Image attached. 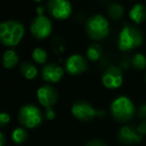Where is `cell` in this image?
I'll list each match as a JSON object with an SVG mask.
<instances>
[{
	"label": "cell",
	"instance_id": "1",
	"mask_svg": "<svg viewBox=\"0 0 146 146\" xmlns=\"http://www.w3.org/2000/svg\"><path fill=\"white\" fill-rule=\"evenodd\" d=\"M24 33V26L19 21L6 20L0 23V43L4 46L13 47L18 45Z\"/></svg>",
	"mask_w": 146,
	"mask_h": 146
},
{
	"label": "cell",
	"instance_id": "2",
	"mask_svg": "<svg viewBox=\"0 0 146 146\" xmlns=\"http://www.w3.org/2000/svg\"><path fill=\"white\" fill-rule=\"evenodd\" d=\"M143 43V34L135 26L125 24L117 38V47L120 51L128 52L141 46Z\"/></svg>",
	"mask_w": 146,
	"mask_h": 146
},
{
	"label": "cell",
	"instance_id": "3",
	"mask_svg": "<svg viewBox=\"0 0 146 146\" xmlns=\"http://www.w3.org/2000/svg\"><path fill=\"white\" fill-rule=\"evenodd\" d=\"M110 112L113 119L120 123H125L131 120L136 113L135 106L127 96H118L110 105Z\"/></svg>",
	"mask_w": 146,
	"mask_h": 146
},
{
	"label": "cell",
	"instance_id": "4",
	"mask_svg": "<svg viewBox=\"0 0 146 146\" xmlns=\"http://www.w3.org/2000/svg\"><path fill=\"white\" fill-rule=\"evenodd\" d=\"M87 35L93 40H103L109 35L110 25L108 20L101 14L92 15L88 18L85 24Z\"/></svg>",
	"mask_w": 146,
	"mask_h": 146
},
{
	"label": "cell",
	"instance_id": "5",
	"mask_svg": "<svg viewBox=\"0 0 146 146\" xmlns=\"http://www.w3.org/2000/svg\"><path fill=\"white\" fill-rule=\"evenodd\" d=\"M42 112L33 104H25L18 111V120L24 128L33 129L42 123Z\"/></svg>",
	"mask_w": 146,
	"mask_h": 146
},
{
	"label": "cell",
	"instance_id": "6",
	"mask_svg": "<svg viewBox=\"0 0 146 146\" xmlns=\"http://www.w3.org/2000/svg\"><path fill=\"white\" fill-rule=\"evenodd\" d=\"M52 23H51L50 19L44 14L42 15H37L30 24V31L33 37L36 39H45L51 34L52 32Z\"/></svg>",
	"mask_w": 146,
	"mask_h": 146
},
{
	"label": "cell",
	"instance_id": "7",
	"mask_svg": "<svg viewBox=\"0 0 146 146\" xmlns=\"http://www.w3.org/2000/svg\"><path fill=\"white\" fill-rule=\"evenodd\" d=\"M47 10L53 18L65 20L72 13V5L66 0H50L47 3Z\"/></svg>",
	"mask_w": 146,
	"mask_h": 146
},
{
	"label": "cell",
	"instance_id": "8",
	"mask_svg": "<svg viewBox=\"0 0 146 146\" xmlns=\"http://www.w3.org/2000/svg\"><path fill=\"white\" fill-rule=\"evenodd\" d=\"M71 113L76 119L82 122H87L92 120L96 115L97 111L96 109L87 101H76L71 107Z\"/></svg>",
	"mask_w": 146,
	"mask_h": 146
},
{
	"label": "cell",
	"instance_id": "9",
	"mask_svg": "<svg viewBox=\"0 0 146 146\" xmlns=\"http://www.w3.org/2000/svg\"><path fill=\"white\" fill-rule=\"evenodd\" d=\"M123 83V72L118 66H109L102 75V84L107 89H117Z\"/></svg>",
	"mask_w": 146,
	"mask_h": 146
},
{
	"label": "cell",
	"instance_id": "10",
	"mask_svg": "<svg viewBox=\"0 0 146 146\" xmlns=\"http://www.w3.org/2000/svg\"><path fill=\"white\" fill-rule=\"evenodd\" d=\"M37 100L45 108L52 107L58 100V92L52 85H43L36 92Z\"/></svg>",
	"mask_w": 146,
	"mask_h": 146
},
{
	"label": "cell",
	"instance_id": "11",
	"mask_svg": "<svg viewBox=\"0 0 146 146\" xmlns=\"http://www.w3.org/2000/svg\"><path fill=\"white\" fill-rule=\"evenodd\" d=\"M87 61L82 55L72 54L65 62V70L71 75H79L87 70Z\"/></svg>",
	"mask_w": 146,
	"mask_h": 146
},
{
	"label": "cell",
	"instance_id": "12",
	"mask_svg": "<svg viewBox=\"0 0 146 146\" xmlns=\"http://www.w3.org/2000/svg\"><path fill=\"white\" fill-rule=\"evenodd\" d=\"M64 76V70L56 63H47L41 69V77L48 83H57Z\"/></svg>",
	"mask_w": 146,
	"mask_h": 146
},
{
	"label": "cell",
	"instance_id": "13",
	"mask_svg": "<svg viewBox=\"0 0 146 146\" xmlns=\"http://www.w3.org/2000/svg\"><path fill=\"white\" fill-rule=\"evenodd\" d=\"M142 138L143 137L138 133L137 129L132 125L122 126L118 132V139L124 145L139 144L142 141Z\"/></svg>",
	"mask_w": 146,
	"mask_h": 146
},
{
	"label": "cell",
	"instance_id": "14",
	"mask_svg": "<svg viewBox=\"0 0 146 146\" xmlns=\"http://www.w3.org/2000/svg\"><path fill=\"white\" fill-rule=\"evenodd\" d=\"M129 18L135 24H141L146 20V5L142 3H136L129 11Z\"/></svg>",
	"mask_w": 146,
	"mask_h": 146
},
{
	"label": "cell",
	"instance_id": "15",
	"mask_svg": "<svg viewBox=\"0 0 146 146\" xmlns=\"http://www.w3.org/2000/svg\"><path fill=\"white\" fill-rule=\"evenodd\" d=\"M19 62V57L18 54L15 50L13 49H8L3 53L2 56V64L5 68L11 69L15 67Z\"/></svg>",
	"mask_w": 146,
	"mask_h": 146
},
{
	"label": "cell",
	"instance_id": "16",
	"mask_svg": "<svg viewBox=\"0 0 146 146\" xmlns=\"http://www.w3.org/2000/svg\"><path fill=\"white\" fill-rule=\"evenodd\" d=\"M20 72L27 80H32L37 77L38 75V70L37 67L31 62L25 61V62L21 63L20 65Z\"/></svg>",
	"mask_w": 146,
	"mask_h": 146
},
{
	"label": "cell",
	"instance_id": "17",
	"mask_svg": "<svg viewBox=\"0 0 146 146\" xmlns=\"http://www.w3.org/2000/svg\"><path fill=\"white\" fill-rule=\"evenodd\" d=\"M103 54V48L98 43H92L86 50V56L90 61H97Z\"/></svg>",
	"mask_w": 146,
	"mask_h": 146
},
{
	"label": "cell",
	"instance_id": "18",
	"mask_svg": "<svg viewBox=\"0 0 146 146\" xmlns=\"http://www.w3.org/2000/svg\"><path fill=\"white\" fill-rule=\"evenodd\" d=\"M108 14L113 20H119L124 15V8L119 3H111L108 6Z\"/></svg>",
	"mask_w": 146,
	"mask_h": 146
},
{
	"label": "cell",
	"instance_id": "19",
	"mask_svg": "<svg viewBox=\"0 0 146 146\" xmlns=\"http://www.w3.org/2000/svg\"><path fill=\"white\" fill-rule=\"evenodd\" d=\"M27 136H28V133H27L26 129L23 127L15 128L12 131V134H11V138H12L13 142L16 144L24 143L27 139Z\"/></svg>",
	"mask_w": 146,
	"mask_h": 146
},
{
	"label": "cell",
	"instance_id": "20",
	"mask_svg": "<svg viewBox=\"0 0 146 146\" xmlns=\"http://www.w3.org/2000/svg\"><path fill=\"white\" fill-rule=\"evenodd\" d=\"M131 65L136 70H144L146 68V56L142 53H136L131 58Z\"/></svg>",
	"mask_w": 146,
	"mask_h": 146
},
{
	"label": "cell",
	"instance_id": "21",
	"mask_svg": "<svg viewBox=\"0 0 146 146\" xmlns=\"http://www.w3.org/2000/svg\"><path fill=\"white\" fill-rule=\"evenodd\" d=\"M48 58V53L46 50L40 47H36L32 51V59L38 64H45Z\"/></svg>",
	"mask_w": 146,
	"mask_h": 146
},
{
	"label": "cell",
	"instance_id": "22",
	"mask_svg": "<svg viewBox=\"0 0 146 146\" xmlns=\"http://www.w3.org/2000/svg\"><path fill=\"white\" fill-rule=\"evenodd\" d=\"M10 115L6 112H0V127H4L10 122Z\"/></svg>",
	"mask_w": 146,
	"mask_h": 146
},
{
	"label": "cell",
	"instance_id": "23",
	"mask_svg": "<svg viewBox=\"0 0 146 146\" xmlns=\"http://www.w3.org/2000/svg\"><path fill=\"white\" fill-rule=\"evenodd\" d=\"M136 113H137L138 118L142 119V121H143V120H146V103L141 104L140 107L138 108Z\"/></svg>",
	"mask_w": 146,
	"mask_h": 146
},
{
	"label": "cell",
	"instance_id": "24",
	"mask_svg": "<svg viewBox=\"0 0 146 146\" xmlns=\"http://www.w3.org/2000/svg\"><path fill=\"white\" fill-rule=\"evenodd\" d=\"M136 129H137V132L142 137L146 136V120H143V121L140 122L139 125L136 127Z\"/></svg>",
	"mask_w": 146,
	"mask_h": 146
},
{
	"label": "cell",
	"instance_id": "25",
	"mask_svg": "<svg viewBox=\"0 0 146 146\" xmlns=\"http://www.w3.org/2000/svg\"><path fill=\"white\" fill-rule=\"evenodd\" d=\"M85 146H107L106 143L99 139H92L85 144Z\"/></svg>",
	"mask_w": 146,
	"mask_h": 146
},
{
	"label": "cell",
	"instance_id": "26",
	"mask_svg": "<svg viewBox=\"0 0 146 146\" xmlns=\"http://www.w3.org/2000/svg\"><path fill=\"white\" fill-rule=\"evenodd\" d=\"M56 116V113L55 111L53 110L52 107H49V108H45V117L47 118L48 120H53Z\"/></svg>",
	"mask_w": 146,
	"mask_h": 146
},
{
	"label": "cell",
	"instance_id": "27",
	"mask_svg": "<svg viewBox=\"0 0 146 146\" xmlns=\"http://www.w3.org/2000/svg\"><path fill=\"white\" fill-rule=\"evenodd\" d=\"M129 63L131 64V60L129 61L128 59H125V60H123V61L121 62V67H122V68H124V69L128 68V67H129V65H128Z\"/></svg>",
	"mask_w": 146,
	"mask_h": 146
},
{
	"label": "cell",
	"instance_id": "28",
	"mask_svg": "<svg viewBox=\"0 0 146 146\" xmlns=\"http://www.w3.org/2000/svg\"><path fill=\"white\" fill-rule=\"evenodd\" d=\"M5 141H6V139H5L4 134L0 131V146H4L5 145Z\"/></svg>",
	"mask_w": 146,
	"mask_h": 146
},
{
	"label": "cell",
	"instance_id": "29",
	"mask_svg": "<svg viewBox=\"0 0 146 146\" xmlns=\"http://www.w3.org/2000/svg\"><path fill=\"white\" fill-rule=\"evenodd\" d=\"M145 81H146V73H145Z\"/></svg>",
	"mask_w": 146,
	"mask_h": 146
}]
</instances>
